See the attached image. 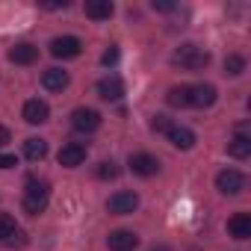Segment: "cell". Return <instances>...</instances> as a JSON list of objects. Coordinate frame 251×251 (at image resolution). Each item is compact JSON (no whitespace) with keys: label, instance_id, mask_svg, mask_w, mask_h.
I'll return each instance as SVG.
<instances>
[{"label":"cell","instance_id":"obj_4","mask_svg":"<svg viewBox=\"0 0 251 251\" xmlns=\"http://www.w3.org/2000/svg\"><path fill=\"white\" fill-rule=\"evenodd\" d=\"M71 127L80 130V133H92L100 127V112L98 109H89V106H77L71 112Z\"/></svg>","mask_w":251,"mask_h":251},{"label":"cell","instance_id":"obj_8","mask_svg":"<svg viewBox=\"0 0 251 251\" xmlns=\"http://www.w3.org/2000/svg\"><path fill=\"white\" fill-rule=\"evenodd\" d=\"M24 121L27 124H45L48 121V115H50V106L45 103V100H39V98H33V100H27L24 103Z\"/></svg>","mask_w":251,"mask_h":251},{"label":"cell","instance_id":"obj_3","mask_svg":"<svg viewBox=\"0 0 251 251\" xmlns=\"http://www.w3.org/2000/svg\"><path fill=\"white\" fill-rule=\"evenodd\" d=\"M216 189H219L222 195H239V192L245 189V175L236 172V169H222V172L216 175Z\"/></svg>","mask_w":251,"mask_h":251},{"label":"cell","instance_id":"obj_25","mask_svg":"<svg viewBox=\"0 0 251 251\" xmlns=\"http://www.w3.org/2000/svg\"><path fill=\"white\" fill-rule=\"evenodd\" d=\"M12 166H18V160L12 154H0V169H12Z\"/></svg>","mask_w":251,"mask_h":251},{"label":"cell","instance_id":"obj_13","mask_svg":"<svg viewBox=\"0 0 251 251\" xmlns=\"http://www.w3.org/2000/svg\"><path fill=\"white\" fill-rule=\"evenodd\" d=\"M68 83H71V77H68V71H62V68H48V71L42 74V86H45L48 92H62Z\"/></svg>","mask_w":251,"mask_h":251},{"label":"cell","instance_id":"obj_19","mask_svg":"<svg viewBox=\"0 0 251 251\" xmlns=\"http://www.w3.org/2000/svg\"><path fill=\"white\" fill-rule=\"evenodd\" d=\"M24 157L33 160V163H42L48 157V142L45 139H27L24 142Z\"/></svg>","mask_w":251,"mask_h":251},{"label":"cell","instance_id":"obj_7","mask_svg":"<svg viewBox=\"0 0 251 251\" xmlns=\"http://www.w3.org/2000/svg\"><path fill=\"white\" fill-rule=\"evenodd\" d=\"M216 103V86L210 83H201V86H189V106H198V109H207Z\"/></svg>","mask_w":251,"mask_h":251},{"label":"cell","instance_id":"obj_6","mask_svg":"<svg viewBox=\"0 0 251 251\" xmlns=\"http://www.w3.org/2000/svg\"><path fill=\"white\" fill-rule=\"evenodd\" d=\"M136 207H139V195L136 192H115L106 201V210L115 213V216H130V213H136Z\"/></svg>","mask_w":251,"mask_h":251},{"label":"cell","instance_id":"obj_30","mask_svg":"<svg viewBox=\"0 0 251 251\" xmlns=\"http://www.w3.org/2000/svg\"><path fill=\"white\" fill-rule=\"evenodd\" d=\"M151 251H172V248H166V245H154Z\"/></svg>","mask_w":251,"mask_h":251},{"label":"cell","instance_id":"obj_17","mask_svg":"<svg viewBox=\"0 0 251 251\" xmlns=\"http://www.w3.org/2000/svg\"><path fill=\"white\" fill-rule=\"evenodd\" d=\"M86 18H92V21H103V18H109L112 15V3L109 0H86Z\"/></svg>","mask_w":251,"mask_h":251},{"label":"cell","instance_id":"obj_11","mask_svg":"<svg viewBox=\"0 0 251 251\" xmlns=\"http://www.w3.org/2000/svg\"><path fill=\"white\" fill-rule=\"evenodd\" d=\"M59 166H65V169H77V166H83V160H86V148L83 145H62V151H59Z\"/></svg>","mask_w":251,"mask_h":251},{"label":"cell","instance_id":"obj_16","mask_svg":"<svg viewBox=\"0 0 251 251\" xmlns=\"http://www.w3.org/2000/svg\"><path fill=\"white\" fill-rule=\"evenodd\" d=\"M166 136H169V142H172L175 148H180V151H189V148L195 145V133H192L189 127H177V124H172V130H169Z\"/></svg>","mask_w":251,"mask_h":251},{"label":"cell","instance_id":"obj_29","mask_svg":"<svg viewBox=\"0 0 251 251\" xmlns=\"http://www.w3.org/2000/svg\"><path fill=\"white\" fill-rule=\"evenodd\" d=\"M154 9H157V12H172L175 3H169V0H160V3H154Z\"/></svg>","mask_w":251,"mask_h":251},{"label":"cell","instance_id":"obj_2","mask_svg":"<svg viewBox=\"0 0 251 251\" xmlns=\"http://www.w3.org/2000/svg\"><path fill=\"white\" fill-rule=\"evenodd\" d=\"M172 62L180 65V68H186V71H201V68L210 65V53L204 48H198V45H180L172 53Z\"/></svg>","mask_w":251,"mask_h":251},{"label":"cell","instance_id":"obj_27","mask_svg":"<svg viewBox=\"0 0 251 251\" xmlns=\"http://www.w3.org/2000/svg\"><path fill=\"white\" fill-rule=\"evenodd\" d=\"M12 142V133H9V127H3V124H0V148L3 145H9Z\"/></svg>","mask_w":251,"mask_h":251},{"label":"cell","instance_id":"obj_20","mask_svg":"<svg viewBox=\"0 0 251 251\" xmlns=\"http://www.w3.org/2000/svg\"><path fill=\"white\" fill-rule=\"evenodd\" d=\"M166 100H169V106H177V109L189 106V86H172Z\"/></svg>","mask_w":251,"mask_h":251},{"label":"cell","instance_id":"obj_10","mask_svg":"<svg viewBox=\"0 0 251 251\" xmlns=\"http://www.w3.org/2000/svg\"><path fill=\"white\" fill-rule=\"evenodd\" d=\"M9 59H12L15 65H33V62L39 59V48L30 45V42H21V45L9 48Z\"/></svg>","mask_w":251,"mask_h":251},{"label":"cell","instance_id":"obj_14","mask_svg":"<svg viewBox=\"0 0 251 251\" xmlns=\"http://www.w3.org/2000/svg\"><path fill=\"white\" fill-rule=\"evenodd\" d=\"M227 233L233 239H248L251 236V216L248 213H236L227 219Z\"/></svg>","mask_w":251,"mask_h":251},{"label":"cell","instance_id":"obj_9","mask_svg":"<svg viewBox=\"0 0 251 251\" xmlns=\"http://www.w3.org/2000/svg\"><path fill=\"white\" fill-rule=\"evenodd\" d=\"M130 169H133V175H139V177H151V175L160 172V160L151 157V154H133V157H130Z\"/></svg>","mask_w":251,"mask_h":251},{"label":"cell","instance_id":"obj_5","mask_svg":"<svg viewBox=\"0 0 251 251\" xmlns=\"http://www.w3.org/2000/svg\"><path fill=\"white\" fill-rule=\"evenodd\" d=\"M80 50H83V42L77 36H56L50 42V53L56 59H74V56H80Z\"/></svg>","mask_w":251,"mask_h":251},{"label":"cell","instance_id":"obj_21","mask_svg":"<svg viewBox=\"0 0 251 251\" xmlns=\"http://www.w3.org/2000/svg\"><path fill=\"white\" fill-rule=\"evenodd\" d=\"M245 71V56H239V53H230L227 59H225V74H230V77H239Z\"/></svg>","mask_w":251,"mask_h":251},{"label":"cell","instance_id":"obj_22","mask_svg":"<svg viewBox=\"0 0 251 251\" xmlns=\"http://www.w3.org/2000/svg\"><path fill=\"white\" fill-rule=\"evenodd\" d=\"M15 230H18V225H15V219H12L9 213H0V239H3V242H6V239H9V236L15 233Z\"/></svg>","mask_w":251,"mask_h":251},{"label":"cell","instance_id":"obj_28","mask_svg":"<svg viewBox=\"0 0 251 251\" xmlns=\"http://www.w3.org/2000/svg\"><path fill=\"white\" fill-rule=\"evenodd\" d=\"M45 9H65L68 3H65V0H48V3H42Z\"/></svg>","mask_w":251,"mask_h":251},{"label":"cell","instance_id":"obj_15","mask_svg":"<svg viewBox=\"0 0 251 251\" xmlns=\"http://www.w3.org/2000/svg\"><path fill=\"white\" fill-rule=\"evenodd\" d=\"M98 95H100L103 100H121V98H124V83H121L118 77H103V80L98 83Z\"/></svg>","mask_w":251,"mask_h":251},{"label":"cell","instance_id":"obj_1","mask_svg":"<svg viewBox=\"0 0 251 251\" xmlns=\"http://www.w3.org/2000/svg\"><path fill=\"white\" fill-rule=\"evenodd\" d=\"M48 201H50V183L30 177L27 180V189H24V213L39 216V213L48 210Z\"/></svg>","mask_w":251,"mask_h":251},{"label":"cell","instance_id":"obj_26","mask_svg":"<svg viewBox=\"0 0 251 251\" xmlns=\"http://www.w3.org/2000/svg\"><path fill=\"white\" fill-rule=\"evenodd\" d=\"M115 59H118V50H115V48H109V50H106V53L100 56V62H103V65H112Z\"/></svg>","mask_w":251,"mask_h":251},{"label":"cell","instance_id":"obj_18","mask_svg":"<svg viewBox=\"0 0 251 251\" xmlns=\"http://www.w3.org/2000/svg\"><path fill=\"white\" fill-rule=\"evenodd\" d=\"M227 151H230V157L245 160V157H251V139H248L245 133H236V136L227 142Z\"/></svg>","mask_w":251,"mask_h":251},{"label":"cell","instance_id":"obj_23","mask_svg":"<svg viewBox=\"0 0 251 251\" xmlns=\"http://www.w3.org/2000/svg\"><path fill=\"white\" fill-rule=\"evenodd\" d=\"M98 177H100V180H115V177H118V166H115L112 160H109V163H100V166H98Z\"/></svg>","mask_w":251,"mask_h":251},{"label":"cell","instance_id":"obj_12","mask_svg":"<svg viewBox=\"0 0 251 251\" xmlns=\"http://www.w3.org/2000/svg\"><path fill=\"white\" fill-rule=\"evenodd\" d=\"M139 245V236L133 230H112L109 233V248L112 251H133Z\"/></svg>","mask_w":251,"mask_h":251},{"label":"cell","instance_id":"obj_24","mask_svg":"<svg viewBox=\"0 0 251 251\" xmlns=\"http://www.w3.org/2000/svg\"><path fill=\"white\" fill-rule=\"evenodd\" d=\"M151 127H154L157 133H169V130H172V121H169L166 115H154V121H151Z\"/></svg>","mask_w":251,"mask_h":251}]
</instances>
